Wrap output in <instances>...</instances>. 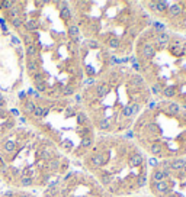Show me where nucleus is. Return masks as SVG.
I'll list each match as a JSON object with an SVG mask.
<instances>
[{
    "instance_id": "393cba45",
    "label": "nucleus",
    "mask_w": 186,
    "mask_h": 197,
    "mask_svg": "<svg viewBox=\"0 0 186 197\" xmlns=\"http://www.w3.org/2000/svg\"><path fill=\"white\" fill-rule=\"evenodd\" d=\"M60 15H61V18L68 20V19L71 18V13H70V10H68V7H64V9H61L60 10Z\"/></svg>"
},
{
    "instance_id": "c9c22d12",
    "label": "nucleus",
    "mask_w": 186,
    "mask_h": 197,
    "mask_svg": "<svg viewBox=\"0 0 186 197\" xmlns=\"http://www.w3.org/2000/svg\"><path fill=\"white\" fill-rule=\"evenodd\" d=\"M145 181H147V178H145V176H141V177H138V186H140V187L145 186Z\"/></svg>"
},
{
    "instance_id": "4468645a",
    "label": "nucleus",
    "mask_w": 186,
    "mask_h": 197,
    "mask_svg": "<svg viewBox=\"0 0 186 197\" xmlns=\"http://www.w3.org/2000/svg\"><path fill=\"white\" fill-rule=\"evenodd\" d=\"M79 26H76V25H71L70 28H68V35L71 36V38H74V39H77V36H79Z\"/></svg>"
},
{
    "instance_id": "2eb2a0df",
    "label": "nucleus",
    "mask_w": 186,
    "mask_h": 197,
    "mask_svg": "<svg viewBox=\"0 0 186 197\" xmlns=\"http://www.w3.org/2000/svg\"><path fill=\"white\" fill-rule=\"evenodd\" d=\"M130 162H131V165H134V167L141 165V164H143V157H141V155H138V154H135V155H132V157H131Z\"/></svg>"
},
{
    "instance_id": "37998d69",
    "label": "nucleus",
    "mask_w": 186,
    "mask_h": 197,
    "mask_svg": "<svg viewBox=\"0 0 186 197\" xmlns=\"http://www.w3.org/2000/svg\"><path fill=\"white\" fill-rule=\"evenodd\" d=\"M150 164H151V165H158V162L156 161L154 158H153V160H150Z\"/></svg>"
},
{
    "instance_id": "4be33fe9",
    "label": "nucleus",
    "mask_w": 186,
    "mask_h": 197,
    "mask_svg": "<svg viewBox=\"0 0 186 197\" xmlns=\"http://www.w3.org/2000/svg\"><path fill=\"white\" fill-rule=\"evenodd\" d=\"M15 148H16V143L13 142V141H7V142L4 143V151L6 152H13Z\"/></svg>"
},
{
    "instance_id": "7c9ffc66",
    "label": "nucleus",
    "mask_w": 186,
    "mask_h": 197,
    "mask_svg": "<svg viewBox=\"0 0 186 197\" xmlns=\"http://www.w3.org/2000/svg\"><path fill=\"white\" fill-rule=\"evenodd\" d=\"M102 183H103L105 186H111L112 177H111V176H102Z\"/></svg>"
},
{
    "instance_id": "dca6fc26",
    "label": "nucleus",
    "mask_w": 186,
    "mask_h": 197,
    "mask_svg": "<svg viewBox=\"0 0 186 197\" xmlns=\"http://www.w3.org/2000/svg\"><path fill=\"white\" fill-rule=\"evenodd\" d=\"M108 91H109V86H108V84H102V86L98 87V96H99V97H103V96L108 94Z\"/></svg>"
},
{
    "instance_id": "a18cd8bd",
    "label": "nucleus",
    "mask_w": 186,
    "mask_h": 197,
    "mask_svg": "<svg viewBox=\"0 0 186 197\" xmlns=\"http://www.w3.org/2000/svg\"><path fill=\"white\" fill-rule=\"evenodd\" d=\"M71 176H73V174H71V173H68L67 176H66V177H64V181H66V180H68V178H70V177H71Z\"/></svg>"
},
{
    "instance_id": "b1692460",
    "label": "nucleus",
    "mask_w": 186,
    "mask_h": 197,
    "mask_svg": "<svg viewBox=\"0 0 186 197\" xmlns=\"http://www.w3.org/2000/svg\"><path fill=\"white\" fill-rule=\"evenodd\" d=\"M39 155H41V158L45 160V161H50L51 158H52V155H51V152L48 149H42V151L39 152Z\"/></svg>"
},
{
    "instance_id": "a19ab883",
    "label": "nucleus",
    "mask_w": 186,
    "mask_h": 197,
    "mask_svg": "<svg viewBox=\"0 0 186 197\" xmlns=\"http://www.w3.org/2000/svg\"><path fill=\"white\" fill-rule=\"evenodd\" d=\"M10 112H12V115H13V116H19V115H20V113H19V110H17V109H12V110H10Z\"/></svg>"
},
{
    "instance_id": "e433bc0d",
    "label": "nucleus",
    "mask_w": 186,
    "mask_h": 197,
    "mask_svg": "<svg viewBox=\"0 0 186 197\" xmlns=\"http://www.w3.org/2000/svg\"><path fill=\"white\" fill-rule=\"evenodd\" d=\"M154 28H156V29H158V34H161V32L164 31V26H163L161 23H158V22H156V23H154Z\"/></svg>"
},
{
    "instance_id": "5701e85b",
    "label": "nucleus",
    "mask_w": 186,
    "mask_h": 197,
    "mask_svg": "<svg viewBox=\"0 0 186 197\" xmlns=\"http://www.w3.org/2000/svg\"><path fill=\"white\" fill-rule=\"evenodd\" d=\"M36 52H38V49H36V47H35L34 44H31V45H28V47H26V54L29 55V57L36 55Z\"/></svg>"
},
{
    "instance_id": "cd10ccee",
    "label": "nucleus",
    "mask_w": 186,
    "mask_h": 197,
    "mask_svg": "<svg viewBox=\"0 0 186 197\" xmlns=\"http://www.w3.org/2000/svg\"><path fill=\"white\" fill-rule=\"evenodd\" d=\"M20 184L23 186V187H28V186H31L32 184V178L31 177H22V180H20Z\"/></svg>"
},
{
    "instance_id": "7ed1b4c3",
    "label": "nucleus",
    "mask_w": 186,
    "mask_h": 197,
    "mask_svg": "<svg viewBox=\"0 0 186 197\" xmlns=\"http://www.w3.org/2000/svg\"><path fill=\"white\" fill-rule=\"evenodd\" d=\"M154 190L157 193H167L169 191V184L166 181H158L154 184Z\"/></svg>"
},
{
    "instance_id": "de8ad7c7",
    "label": "nucleus",
    "mask_w": 186,
    "mask_h": 197,
    "mask_svg": "<svg viewBox=\"0 0 186 197\" xmlns=\"http://www.w3.org/2000/svg\"><path fill=\"white\" fill-rule=\"evenodd\" d=\"M4 197H12V193H10V191H7V193H6V196Z\"/></svg>"
},
{
    "instance_id": "603ef678",
    "label": "nucleus",
    "mask_w": 186,
    "mask_h": 197,
    "mask_svg": "<svg viewBox=\"0 0 186 197\" xmlns=\"http://www.w3.org/2000/svg\"><path fill=\"white\" fill-rule=\"evenodd\" d=\"M183 4H185V6H186V1H185V3H183Z\"/></svg>"
},
{
    "instance_id": "a211bd4d",
    "label": "nucleus",
    "mask_w": 186,
    "mask_h": 197,
    "mask_svg": "<svg viewBox=\"0 0 186 197\" xmlns=\"http://www.w3.org/2000/svg\"><path fill=\"white\" fill-rule=\"evenodd\" d=\"M161 93L164 97H173L176 94V90H174V87H166V89L161 90Z\"/></svg>"
},
{
    "instance_id": "6e6552de",
    "label": "nucleus",
    "mask_w": 186,
    "mask_h": 197,
    "mask_svg": "<svg viewBox=\"0 0 186 197\" xmlns=\"http://www.w3.org/2000/svg\"><path fill=\"white\" fill-rule=\"evenodd\" d=\"M48 112H50L48 109H44V107H39V106H36L32 115H34L35 117H42V116H45V115H47Z\"/></svg>"
},
{
    "instance_id": "09e8293b",
    "label": "nucleus",
    "mask_w": 186,
    "mask_h": 197,
    "mask_svg": "<svg viewBox=\"0 0 186 197\" xmlns=\"http://www.w3.org/2000/svg\"><path fill=\"white\" fill-rule=\"evenodd\" d=\"M166 197H176V196H174L173 193H169V194H167V196H166Z\"/></svg>"
},
{
    "instance_id": "3c124183",
    "label": "nucleus",
    "mask_w": 186,
    "mask_h": 197,
    "mask_svg": "<svg viewBox=\"0 0 186 197\" xmlns=\"http://www.w3.org/2000/svg\"><path fill=\"white\" fill-rule=\"evenodd\" d=\"M183 170H185V173H186V164H185V167H183Z\"/></svg>"
},
{
    "instance_id": "2f4dec72",
    "label": "nucleus",
    "mask_w": 186,
    "mask_h": 197,
    "mask_svg": "<svg viewBox=\"0 0 186 197\" xmlns=\"http://www.w3.org/2000/svg\"><path fill=\"white\" fill-rule=\"evenodd\" d=\"M12 23H13L15 28H20V26L23 25V20L20 18H16V19H12Z\"/></svg>"
},
{
    "instance_id": "f8f14e48",
    "label": "nucleus",
    "mask_w": 186,
    "mask_h": 197,
    "mask_svg": "<svg viewBox=\"0 0 186 197\" xmlns=\"http://www.w3.org/2000/svg\"><path fill=\"white\" fill-rule=\"evenodd\" d=\"M122 113H124V116H125V117H130V116H132V115H134V103H131V105L125 106V107H124V110H122Z\"/></svg>"
},
{
    "instance_id": "412c9836",
    "label": "nucleus",
    "mask_w": 186,
    "mask_h": 197,
    "mask_svg": "<svg viewBox=\"0 0 186 197\" xmlns=\"http://www.w3.org/2000/svg\"><path fill=\"white\" fill-rule=\"evenodd\" d=\"M35 107H36V106L34 105L32 100H28V102L25 103V112H26V113H34Z\"/></svg>"
},
{
    "instance_id": "ddd939ff",
    "label": "nucleus",
    "mask_w": 186,
    "mask_h": 197,
    "mask_svg": "<svg viewBox=\"0 0 186 197\" xmlns=\"http://www.w3.org/2000/svg\"><path fill=\"white\" fill-rule=\"evenodd\" d=\"M131 81H132V84H134L135 87H141V86L144 84V78H143L140 74H135V75L132 77V80H131Z\"/></svg>"
},
{
    "instance_id": "423d86ee",
    "label": "nucleus",
    "mask_w": 186,
    "mask_h": 197,
    "mask_svg": "<svg viewBox=\"0 0 186 197\" xmlns=\"http://www.w3.org/2000/svg\"><path fill=\"white\" fill-rule=\"evenodd\" d=\"M186 161L183 160V158H177V160H174V161L172 162V170H182L183 167H185Z\"/></svg>"
},
{
    "instance_id": "0eeeda50",
    "label": "nucleus",
    "mask_w": 186,
    "mask_h": 197,
    "mask_svg": "<svg viewBox=\"0 0 186 197\" xmlns=\"http://www.w3.org/2000/svg\"><path fill=\"white\" fill-rule=\"evenodd\" d=\"M150 151H151L153 155H158V157L163 155V148H161V145H158V143L151 145V146H150Z\"/></svg>"
},
{
    "instance_id": "f704fd0d",
    "label": "nucleus",
    "mask_w": 186,
    "mask_h": 197,
    "mask_svg": "<svg viewBox=\"0 0 186 197\" xmlns=\"http://www.w3.org/2000/svg\"><path fill=\"white\" fill-rule=\"evenodd\" d=\"M73 93H74L73 87H64V89H63V94H64V96H71Z\"/></svg>"
},
{
    "instance_id": "6ab92c4d",
    "label": "nucleus",
    "mask_w": 186,
    "mask_h": 197,
    "mask_svg": "<svg viewBox=\"0 0 186 197\" xmlns=\"http://www.w3.org/2000/svg\"><path fill=\"white\" fill-rule=\"evenodd\" d=\"M90 162H92L93 165L99 167V165L103 164V157H102V155H93V157L90 158Z\"/></svg>"
},
{
    "instance_id": "39448f33",
    "label": "nucleus",
    "mask_w": 186,
    "mask_h": 197,
    "mask_svg": "<svg viewBox=\"0 0 186 197\" xmlns=\"http://www.w3.org/2000/svg\"><path fill=\"white\" fill-rule=\"evenodd\" d=\"M153 181H156V183H158V181H163V180L166 178V176H164V173H163V170H154L153 171V176H151Z\"/></svg>"
},
{
    "instance_id": "ea45409f",
    "label": "nucleus",
    "mask_w": 186,
    "mask_h": 197,
    "mask_svg": "<svg viewBox=\"0 0 186 197\" xmlns=\"http://www.w3.org/2000/svg\"><path fill=\"white\" fill-rule=\"evenodd\" d=\"M35 81L39 84V81H42V74H38V72H36V74H35Z\"/></svg>"
},
{
    "instance_id": "9d476101",
    "label": "nucleus",
    "mask_w": 186,
    "mask_h": 197,
    "mask_svg": "<svg viewBox=\"0 0 186 197\" xmlns=\"http://www.w3.org/2000/svg\"><path fill=\"white\" fill-rule=\"evenodd\" d=\"M154 4H156V10H158V12H164V10H166V7L169 6V3H167V1H161V0L154 1Z\"/></svg>"
},
{
    "instance_id": "58836bf2",
    "label": "nucleus",
    "mask_w": 186,
    "mask_h": 197,
    "mask_svg": "<svg viewBox=\"0 0 186 197\" xmlns=\"http://www.w3.org/2000/svg\"><path fill=\"white\" fill-rule=\"evenodd\" d=\"M50 167H51V170H58L60 164H58V161H57V160H54V161H51Z\"/></svg>"
},
{
    "instance_id": "72a5a7b5",
    "label": "nucleus",
    "mask_w": 186,
    "mask_h": 197,
    "mask_svg": "<svg viewBox=\"0 0 186 197\" xmlns=\"http://www.w3.org/2000/svg\"><path fill=\"white\" fill-rule=\"evenodd\" d=\"M161 86H160V84H158V83H157V84H154V86H153L151 87V91L153 93H154V94H160V93H161Z\"/></svg>"
},
{
    "instance_id": "f3484780",
    "label": "nucleus",
    "mask_w": 186,
    "mask_h": 197,
    "mask_svg": "<svg viewBox=\"0 0 186 197\" xmlns=\"http://www.w3.org/2000/svg\"><path fill=\"white\" fill-rule=\"evenodd\" d=\"M26 70H28V72H34V74H36V71H38V65H36V62H35V61H28V64H26Z\"/></svg>"
},
{
    "instance_id": "c85d7f7f",
    "label": "nucleus",
    "mask_w": 186,
    "mask_h": 197,
    "mask_svg": "<svg viewBox=\"0 0 186 197\" xmlns=\"http://www.w3.org/2000/svg\"><path fill=\"white\" fill-rule=\"evenodd\" d=\"M86 120H87V117H86L85 113H79V115H77V123H79V125H85Z\"/></svg>"
},
{
    "instance_id": "1a4fd4ad",
    "label": "nucleus",
    "mask_w": 186,
    "mask_h": 197,
    "mask_svg": "<svg viewBox=\"0 0 186 197\" xmlns=\"http://www.w3.org/2000/svg\"><path fill=\"white\" fill-rule=\"evenodd\" d=\"M98 128L102 129V130H108V129L111 128V120H109V119H101V120L98 122Z\"/></svg>"
},
{
    "instance_id": "bb28decb",
    "label": "nucleus",
    "mask_w": 186,
    "mask_h": 197,
    "mask_svg": "<svg viewBox=\"0 0 186 197\" xmlns=\"http://www.w3.org/2000/svg\"><path fill=\"white\" fill-rule=\"evenodd\" d=\"M92 145V139L89 138V136H85L83 139H82V142H80V146H83V148H89Z\"/></svg>"
},
{
    "instance_id": "a878e982",
    "label": "nucleus",
    "mask_w": 186,
    "mask_h": 197,
    "mask_svg": "<svg viewBox=\"0 0 186 197\" xmlns=\"http://www.w3.org/2000/svg\"><path fill=\"white\" fill-rule=\"evenodd\" d=\"M9 15H10V18H12V19H16V18H19V7H16V6H13V7L10 9Z\"/></svg>"
},
{
    "instance_id": "79ce46f5",
    "label": "nucleus",
    "mask_w": 186,
    "mask_h": 197,
    "mask_svg": "<svg viewBox=\"0 0 186 197\" xmlns=\"http://www.w3.org/2000/svg\"><path fill=\"white\" fill-rule=\"evenodd\" d=\"M23 39H25V42H26V45H31V38H29V36L26 35V36H25V38H23Z\"/></svg>"
},
{
    "instance_id": "f03ea898",
    "label": "nucleus",
    "mask_w": 186,
    "mask_h": 197,
    "mask_svg": "<svg viewBox=\"0 0 186 197\" xmlns=\"http://www.w3.org/2000/svg\"><path fill=\"white\" fill-rule=\"evenodd\" d=\"M169 41H170V35L167 32L157 34V36H156V42L160 44V45H166V44H169Z\"/></svg>"
},
{
    "instance_id": "8fccbe9b",
    "label": "nucleus",
    "mask_w": 186,
    "mask_h": 197,
    "mask_svg": "<svg viewBox=\"0 0 186 197\" xmlns=\"http://www.w3.org/2000/svg\"><path fill=\"white\" fill-rule=\"evenodd\" d=\"M20 197H31V196H29V194H22Z\"/></svg>"
},
{
    "instance_id": "f257e3e1",
    "label": "nucleus",
    "mask_w": 186,
    "mask_h": 197,
    "mask_svg": "<svg viewBox=\"0 0 186 197\" xmlns=\"http://www.w3.org/2000/svg\"><path fill=\"white\" fill-rule=\"evenodd\" d=\"M182 12H183V7H182L180 4H177V3L169 6V16L170 18H176V16H179Z\"/></svg>"
},
{
    "instance_id": "473e14b6",
    "label": "nucleus",
    "mask_w": 186,
    "mask_h": 197,
    "mask_svg": "<svg viewBox=\"0 0 186 197\" xmlns=\"http://www.w3.org/2000/svg\"><path fill=\"white\" fill-rule=\"evenodd\" d=\"M1 6H3L4 9H9V10H10V9L15 6V1H10V0H7V1H3V3H1Z\"/></svg>"
},
{
    "instance_id": "20e7f679",
    "label": "nucleus",
    "mask_w": 186,
    "mask_h": 197,
    "mask_svg": "<svg viewBox=\"0 0 186 197\" xmlns=\"http://www.w3.org/2000/svg\"><path fill=\"white\" fill-rule=\"evenodd\" d=\"M143 55H144L145 58H153V57L156 55L154 47H153V45H150V44H145V45L143 47Z\"/></svg>"
},
{
    "instance_id": "9b49d317",
    "label": "nucleus",
    "mask_w": 186,
    "mask_h": 197,
    "mask_svg": "<svg viewBox=\"0 0 186 197\" xmlns=\"http://www.w3.org/2000/svg\"><path fill=\"white\" fill-rule=\"evenodd\" d=\"M25 26H26V29H28V31H36L38 23L35 22L34 19H28V20H25Z\"/></svg>"
},
{
    "instance_id": "49530a36",
    "label": "nucleus",
    "mask_w": 186,
    "mask_h": 197,
    "mask_svg": "<svg viewBox=\"0 0 186 197\" xmlns=\"http://www.w3.org/2000/svg\"><path fill=\"white\" fill-rule=\"evenodd\" d=\"M12 41H13V44H19V42H20V41L16 39V38H12Z\"/></svg>"
},
{
    "instance_id": "c756f323",
    "label": "nucleus",
    "mask_w": 186,
    "mask_h": 197,
    "mask_svg": "<svg viewBox=\"0 0 186 197\" xmlns=\"http://www.w3.org/2000/svg\"><path fill=\"white\" fill-rule=\"evenodd\" d=\"M108 44H109V47H111V48H118V47H119V41L117 39V38L109 39V42H108Z\"/></svg>"
},
{
    "instance_id": "c03bdc74",
    "label": "nucleus",
    "mask_w": 186,
    "mask_h": 197,
    "mask_svg": "<svg viewBox=\"0 0 186 197\" xmlns=\"http://www.w3.org/2000/svg\"><path fill=\"white\" fill-rule=\"evenodd\" d=\"M4 105V99H3V96L0 94V106H3Z\"/></svg>"
},
{
    "instance_id": "4c0bfd02",
    "label": "nucleus",
    "mask_w": 186,
    "mask_h": 197,
    "mask_svg": "<svg viewBox=\"0 0 186 197\" xmlns=\"http://www.w3.org/2000/svg\"><path fill=\"white\" fill-rule=\"evenodd\" d=\"M161 167H163V170H170V167H172V162L166 160V161L161 162Z\"/></svg>"
},
{
    "instance_id": "aec40b11",
    "label": "nucleus",
    "mask_w": 186,
    "mask_h": 197,
    "mask_svg": "<svg viewBox=\"0 0 186 197\" xmlns=\"http://www.w3.org/2000/svg\"><path fill=\"white\" fill-rule=\"evenodd\" d=\"M167 110H169L172 115H176V113H179V112H180V106H179V105H176V103H170L169 106H167Z\"/></svg>"
}]
</instances>
